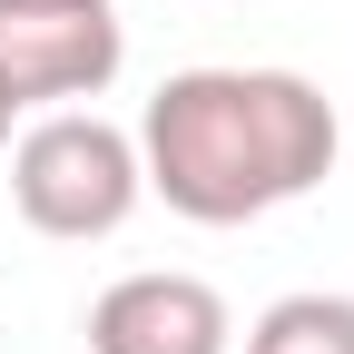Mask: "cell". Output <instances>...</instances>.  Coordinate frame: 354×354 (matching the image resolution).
<instances>
[{
	"label": "cell",
	"mask_w": 354,
	"mask_h": 354,
	"mask_svg": "<svg viewBox=\"0 0 354 354\" xmlns=\"http://www.w3.org/2000/svg\"><path fill=\"white\" fill-rule=\"evenodd\" d=\"M227 295L207 276H118L88 305V354H227Z\"/></svg>",
	"instance_id": "cell-4"
},
{
	"label": "cell",
	"mask_w": 354,
	"mask_h": 354,
	"mask_svg": "<svg viewBox=\"0 0 354 354\" xmlns=\"http://www.w3.org/2000/svg\"><path fill=\"white\" fill-rule=\"evenodd\" d=\"M128 59L109 0H0V99H99Z\"/></svg>",
	"instance_id": "cell-3"
},
{
	"label": "cell",
	"mask_w": 354,
	"mask_h": 354,
	"mask_svg": "<svg viewBox=\"0 0 354 354\" xmlns=\"http://www.w3.org/2000/svg\"><path fill=\"white\" fill-rule=\"evenodd\" d=\"M246 354H354V295H276Z\"/></svg>",
	"instance_id": "cell-5"
},
{
	"label": "cell",
	"mask_w": 354,
	"mask_h": 354,
	"mask_svg": "<svg viewBox=\"0 0 354 354\" xmlns=\"http://www.w3.org/2000/svg\"><path fill=\"white\" fill-rule=\"evenodd\" d=\"M148 197V177H138V138L109 118H88V109H59V118H39L30 138L10 148V207L30 216L39 236H118L128 227V207Z\"/></svg>",
	"instance_id": "cell-2"
},
{
	"label": "cell",
	"mask_w": 354,
	"mask_h": 354,
	"mask_svg": "<svg viewBox=\"0 0 354 354\" xmlns=\"http://www.w3.org/2000/svg\"><path fill=\"white\" fill-rule=\"evenodd\" d=\"M0 148H10V99H0Z\"/></svg>",
	"instance_id": "cell-6"
},
{
	"label": "cell",
	"mask_w": 354,
	"mask_h": 354,
	"mask_svg": "<svg viewBox=\"0 0 354 354\" xmlns=\"http://www.w3.org/2000/svg\"><path fill=\"white\" fill-rule=\"evenodd\" d=\"M335 99L295 69H177L138 118V177L197 227H246L335 177Z\"/></svg>",
	"instance_id": "cell-1"
}]
</instances>
